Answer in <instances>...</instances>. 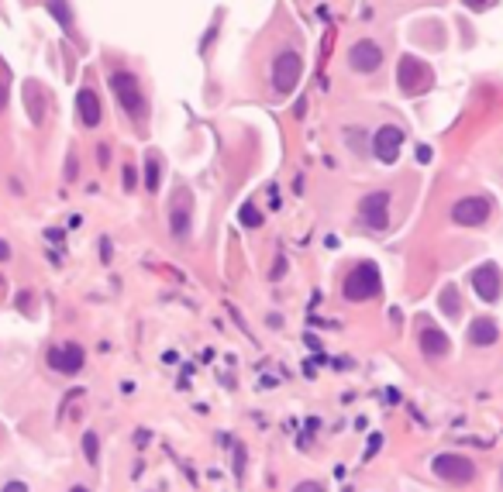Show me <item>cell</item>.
<instances>
[{
	"label": "cell",
	"instance_id": "8992f818",
	"mask_svg": "<svg viewBox=\"0 0 503 492\" xmlns=\"http://www.w3.org/2000/svg\"><path fill=\"white\" fill-rule=\"evenodd\" d=\"M300 69H303V62H300V55L296 52H279L276 55V62H272V90L283 97V93H290L293 86H296V79H300Z\"/></svg>",
	"mask_w": 503,
	"mask_h": 492
},
{
	"label": "cell",
	"instance_id": "9c48e42d",
	"mask_svg": "<svg viewBox=\"0 0 503 492\" xmlns=\"http://www.w3.org/2000/svg\"><path fill=\"white\" fill-rule=\"evenodd\" d=\"M190 221H193V197H190V189H176L169 200V231L176 238H186Z\"/></svg>",
	"mask_w": 503,
	"mask_h": 492
},
{
	"label": "cell",
	"instance_id": "ffe728a7",
	"mask_svg": "<svg viewBox=\"0 0 503 492\" xmlns=\"http://www.w3.org/2000/svg\"><path fill=\"white\" fill-rule=\"evenodd\" d=\"M241 221H245L248 228H259V224H262V217H259V213H255L252 207H245V217H241Z\"/></svg>",
	"mask_w": 503,
	"mask_h": 492
},
{
	"label": "cell",
	"instance_id": "f1b7e54d",
	"mask_svg": "<svg viewBox=\"0 0 503 492\" xmlns=\"http://www.w3.org/2000/svg\"><path fill=\"white\" fill-rule=\"evenodd\" d=\"M69 492H90V489H86V486H73V489H69Z\"/></svg>",
	"mask_w": 503,
	"mask_h": 492
},
{
	"label": "cell",
	"instance_id": "484cf974",
	"mask_svg": "<svg viewBox=\"0 0 503 492\" xmlns=\"http://www.w3.org/2000/svg\"><path fill=\"white\" fill-rule=\"evenodd\" d=\"M0 259H11V248H7V241H0Z\"/></svg>",
	"mask_w": 503,
	"mask_h": 492
},
{
	"label": "cell",
	"instance_id": "5b68a950",
	"mask_svg": "<svg viewBox=\"0 0 503 492\" xmlns=\"http://www.w3.org/2000/svg\"><path fill=\"white\" fill-rule=\"evenodd\" d=\"M490 213H493V200L490 197H466V200H458L451 207V221L458 228H479V224L490 221Z\"/></svg>",
	"mask_w": 503,
	"mask_h": 492
},
{
	"label": "cell",
	"instance_id": "ba28073f",
	"mask_svg": "<svg viewBox=\"0 0 503 492\" xmlns=\"http://www.w3.org/2000/svg\"><path fill=\"white\" fill-rule=\"evenodd\" d=\"M397 76H400V90H403V93H410V97H414V93H424V90L431 86V73H427V66L417 62L414 55H403V59H400V73Z\"/></svg>",
	"mask_w": 503,
	"mask_h": 492
},
{
	"label": "cell",
	"instance_id": "6da1fadb",
	"mask_svg": "<svg viewBox=\"0 0 503 492\" xmlns=\"http://www.w3.org/2000/svg\"><path fill=\"white\" fill-rule=\"evenodd\" d=\"M379 289H383V283H379V269L372 265V262H359L348 276H345V300H352V303H362V300H372V296H379Z\"/></svg>",
	"mask_w": 503,
	"mask_h": 492
},
{
	"label": "cell",
	"instance_id": "30bf717a",
	"mask_svg": "<svg viewBox=\"0 0 503 492\" xmlns=\"http://www.w3.org/2000/svg\"><path fill=\"white\" fill-rule=\"evenodd\" d=\"M400 148H403V131L397 128V124H383V128L372 134V152H376V158L379 162H397Z\"/></svg>",
	"mask_w": 503,
	"mask_h": 492
},
{
	"label": "cell",
	"instance_id": "83f0119b",
	"mask_svg": "<svg viewBox=\"0 0 503 492\" xmlns=\"http://www.w3.org/2000/svg\"><path fill=\"white\" fill-rule=\"evenodd\" d=\"M4 104H7V90L0 86V110H4Z\"/></svg>",
	"mask_w": 503,
	"mask_h": 492
},
{
	"label": "cell",
	"instance_id": "e0dca14e",
	"mask_svg": "<svg viewBox=\"0 0 503 492\" xmlns=\"http://www.w3.org/2000/svg\"><path fill=\"white\" fill-rule=\"evenodd\" d=\"M145 189H149V193L159 189V156L145 158Z\"/></svg>",
	"mask_w": 503,
	"mask_h": 492
},
{
	"label": "cell",
	"instance_id": "4fadbf2b",
	"mask_svg": "<svg viewBox=\"0 0 503 492\" xmlns=\"http://www.w3.org/2000/svg\"><path fill=\"white\" fill-rule=\"evenodd\" d=\"M421 351L427 362H438V358H445L451 351V341L449 334L441 331V327H431V324H424L421 327Z\"/></svg>",
	"mask_w": 503,
	"mask_h": 492
},
{
	"label": "cell",
	"instance_id": "5bb4252c",
	"mask_svg": "<svg viewBox=\"0 0 503 492\" xmlns=\"http://www.w3.org/2000/svg\"><path fill=\"white\" fill-rule=\"evenodd\" d=\"M466 337H469V344H473V348H490V344H497V341H500V324H497L493 317H476V320L469 324Z\"/></svg>",
	"mask_w": 503,
	"mask_h": 492
},
{
	"label": "cell",
	"instance_id": "7a4b0ae2",
	"mask_svg": "<svg viewBox=\"0 0 503 492\" xmlns=\"http://www.w3.org/2000/svg\"><path fill=\"white\" fill-rule=\"evenodd\" d=\"M431 472L441 479V482H451V486H469L476 479V462L466 458V455H455V451H445L431 462Z\"/></svg>",
	"mask_w": 503,
	"mask_h": 492
},
{
	"label": "cell",
	"instance_id": "2e32d148",
	"mask_svg": "<svg viewBox=\"0 0 503 492\" xmlns=\"http://www.w3.org/2000/svg\"><path fill=\"white\" fill-rule=\"evenodd\" d=\"M45 7H49V14H52L55 21L62 25V31L73 35V11H69V4L66 0H45Z\"/></svg>",
	"mask_w": 503,
	"mask_h": 492
},
{
	"label": "cell",
	"instance_id": "9a60e30c",
	"mask_svg": "<svg viewBox=\"0 0 503 492\" xmlns=\"http://www.w3.org/2000/svg\"><path fill=\"white\" fill-rule=\"evenodd\" d=\"M76 114H80V121L86 128H97V124H100V100H97V93H93L90 86H83L80 93H76Z\"/></svg>",
	"mask_w": 503,
	"mask_h": 492
},
{
	"label": "cell",
	"instance_id": "8fae6325",
	"mask_svg": "<svg viewBox=\"0 0 503 492\" xmlns=\"http://www.w3.org/2000/svg\"><path fill=\"white\" fill-rule=\"evenodd\" d=\"M86 362V355H83L80 344H59L49 351V365H52L55 372H62V375H76Z\"/></svg>",
	"mask_w": 503,
	"mask_h": 492
},
{
	"label": "cell",
	"instance_id": "277c9868",
	"mask_svg": "<svg viewBox=\"0 0 503 492\" xmlns=\"http://www.w3.org/2000/svg\"><path fill=\"white\" fill-rule=\"evenodd\" d=\"M469 283L476 289V296L482 303H500V293H503V276H500V265L497 262H482L479 269L469 272Z\"/></svg>",
	"mask_w": 503,
	"mask_h": 492
},
{
	"label": "cell",
	"instance_id": "cb8c5ba5",
	"mask_svg": "<svg viewBox=\"0 0 503 492\" xmlns=\"http://www.w3.org/2000/svg\"><path fill=\"white\" fill-rule=\"evenodd\" d=\"M97 156H100V165H107V158H110V152H107V145H100V152H97Z\"/></svg>",
	"mask_w": 503,
	"mask_h": 492
},
{
	"label": "cell",
	"instance_id": "d6986e66",
	"mask_svg": "<svg viewBox=\"0 0 503 492\" xmlns=\"http://www.w3.org/2000/svg\"><path fill=\"white\" fill-rule=\"evenodd\" d=\"M83 455H86V462H90V465H97V462H100V444H97V434H86V438H83Z\"/></svg>",
	"mask_w": 503,
	"mask_h": 492
},
{
	"label": "cell",
	"instance_id": "7402d4cb",
	"mask_svg": "<svg viewBox=\"0 0 503 492\" xmlns=\"http://www.w3.org/2000/svg\"><path fill=\"white\" fill-rule=\"evenodd\" d=\"M125 186L134 189V165H125Z\"/></svg>",
	"mask_w": 503,
	"mask_h": 492
},
{
	"label": "cell",
	"instance_id": "4316f807",
	"mask_svg": "<svg viewBox=\"0 0 503 492\" xmlns=\"http://www.w3.org/2000/svg\"><path fill=\"white\" fill-rule=\"evenodd\" d=\"M462 4H466V7H482L486 0H462Z\"/></svg>",
	"mask_w": 503,
	"mask_h": 492
},
{
	"label": "cell",
	"instance_id": "3957f363",
	"mask_svg": "<svg viewBox=\"0 0 503 492\" xmlns=\"http://www.w3.org/2000/svg\"><path fill=\"white\" fill-rule=\"evenodd\" d=\"M110 90H114V97H117V104L125 107V114L128 117H141L145 114V97H141V86H138V76L134 73H125V69H117V73H110Z\"/></svg>",
	"mask_w": 503,
	"mask_h": 492
},
{
	"label": "cell",
	"instance_id": "44dd1931",
	"mask_svg": "<svg viewBox=\"0 0 503 492\" xmlns=\"http://www.w3.org/2000/svg\"><path fill=\"white\" fill-rule=\"evenodd\" d=\"M293 492H324V486H320V482H300Z\"/></svg>",
	"mask_w": 503,
	"mask_h": 492
},
{
	"label": "cell",
	"instance_id": "d4e9b609",
	"mask_svg": "<svg viewBox=\"0 0 503 492\" xmlns=\"http://www.w3.org/2000/svg\"><path fill=\"white\" fill-rule=\"evenodd\" d=\"M417 158H421V162H427V158H431V148H424V145H421V148H417Z\"/></svg>",
	"mask_w": 503,
	"mask_h": 492
},
{
	"label": "cell",
	"instance_id": "ac0fdd59",
	"mask_svg": "<svg viewBox=\"0 0 503 492\" xmlns=\"http://www.w3.org/2000/svg\"><path fill=\"white\" fill-rule=\"evenodd\" d=\"M441 310H445V317H451V320L458 317V296H455V289H451V286L441 289Z\"/></svg>",
	"mask_w": 503,
	"mask_h": 492
},
{
	"label": "cell",
	"instance_id": "7c38bea8",
	"mask_svg": "<svg viewBox=\"0 0 503 492\" xmlns=\"http://www.w3.org/2000/svg\"><path fill=\"white\" fill-rule=\"evenodd\" d=\"M379 62H383V52H379L376 42H355L352 52H348V66H352L355 73H376Z\"/></svg>",
	"mask_w": 503,
	"mask_h": 492
},
{
	"label": "cell",
	"instance_id": "603a6c76",
	"mask_svg": "<svg viewBox=\"0 0 503 492\" xmlns=\"http://www.w3.org/2000/svg\"><path fill=\"white\" fill-rule=\"evenodd\" d=\"M0 492H28V486H25V482H7Z\"/></svg>",
	"mask_w": 503,
	"mask_h": 492
},
{
	"label": "cell",
	"instance_id": "52a82bcc",
	"mask_svg": "<svg viewBox=\"0 0 503 492\" xmlns=\"http://www.w3.org/2000/svg\"><path fill=\"white\" fill-rule=\"evenodd\" d=\"M359 217H362L366 228L383 231V228L390 224V193H386V189H376V193H369V197H362Z\"/></svg>",
	"mask_w": 503,
	"mask_h": 492
}]
</instances>
